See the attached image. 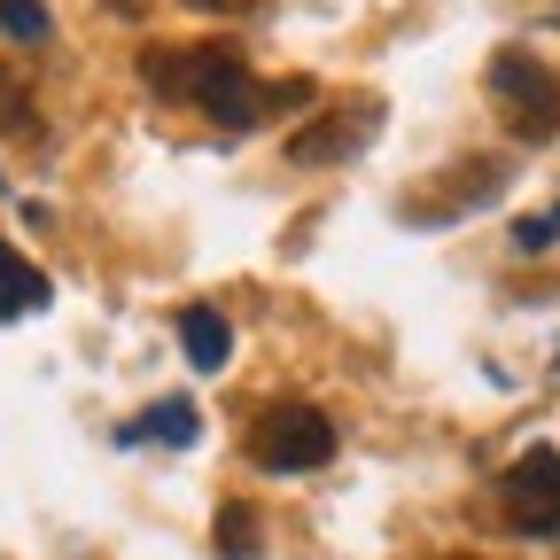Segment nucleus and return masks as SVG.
Returning a JSON list of instances; mask_svg holds the SVG:
<instances>
[{
    "label": "nucleus",
    "instance_id": "nucleus-1",
    "mask_svg": "<svg viewBox=\"0 0 560 560\" xmlns=\"http://www.w3.org/2000/svg\"><path fill=\"white\" fill-rule=\"evenodd\" d=\"M140 79H149L164 102H195L210 125H226V132H249L280 109H304L319 102L312 79H257V70L226 47V39H210V47H149L140 55Z\"/></svg>",
    "mask_w": 560,
    "mask_h": 560
},
{
    "label": "nucleus",
    "instance_id": "nucleus-2",
    "mask_svg": "<svg viewBox=\"0 0 560 560\" xmlns=\"http://www.w3.org/2000/svg\"><path fill=\"white\" fill-rule=\"evenodd\" d=\"M506 179H514V156H452L444 172L412 179L397 195V219L405 226H459V219H475L490 195H506Z\"/></svg>",
    "mask_w": 560,
    "mask_h": 560
},
{
    "label": "nucleus",
    "instance_id": "nucleus-3",
    "mask_svg": "<svg viewBox=\"0 0 560 560\" xmlns=\"http://www.w3.org/2000/svg\"><path fill=\"white\" fill-rule=\"evenodd\" d=\"M249 459L265 475H312L335 459V420L304 397H272L257 420H249Z\"/></svg>",
    "mask_w": 560,
    "mask_h": 560
},
{
    "label": "nucleus",
    "instance_id": "nucleus-4",
    "mask_svg": "<svg viewBox=\"0 0 560 560\" xmlns=\"http://www.w3.org/2000/svg\"><path fill=\"white\" fill-rule=\"evenodd\" d=\"M490 102H499L514 140H552L560 132V79L529 47H499V62H490Z\"/></svg>",
    "mask_w": 560,
    "mask_h": 560
},
{
    "label": "nucleus",
    "instance_id": "nucleus-5",
    "mask_svg": "<svg viewBox=\"0 0 560 560\" xmlns=\"http://www.w3.org/2000/svg\"><path fill=\"white\" fill-rule=\"evenodd\" d=\"M374 132H382V94H342V102H327L319 117H304L289 132V164H342V156H359Z\"/></svg>",
    "mask_w": 560,
    "mask_h": 560
},
{
    "label": "nucleus",
    "instance_id": "nucleus-6",
    "mask_svg": "<svg viewBox=\"0 0 560 560\" xmlns=\"http://www.w3.org/2000/svg\"><path fill=\"white\" fill-rule=\"evenodd\" d=\"M499 514L522 537H560V452L537 444L499 475Z\"/></svg>",
    "mask_w": 560,
    "mask_h": 560
},
{
    "label": "nucleus",
    "instance_id": "nucleus-7",
    "mask_svg": "<svg viewBox=\"0 0 560 560\" xmlns=\"http://www.w3.org/2000/svg\"><path fill=\"white\" fill-rule=\"evenodd\" d=\"M179 342H187V359H195L202 374H219V366H226V342H234V335H226V319L210 312V304H187V312H179Z\"/></svg>",
    "mask_w": 560,
    "mask_h": 560
},
{
    "label": "nucleus",
    "instance_id": "nucleus-8",
    "mask_svg": "<svg viewBox=\"0 0 560 560\" xmlns=\"http://www.w3.org/2000/svg\"><path fill=\"white\" fill-rule=\"evenodd\" d=\"M47 304V280L32 272V257H16L9 242H0V319H24Z\"/></svg>",
    "mask_w": 560,
    "mask_h": 560
},
{
    "label": "nucleus",
    "instance_id": "nucleus-9",
    "mask_svg": "<svg viewBox=\"0 0 560 560\" xmlns=\"http://www.w3.org/2000/svg\"><path fill=\"white\" fill-rule=\"evenodd\" d=\"M125 444H195V405L164 397L156 412H140L132 429H125Z\"/></svg>",
    "mask_w": 560,
    "mask_h": 560
},
{
    "label": "nucleus",
    "instance_id": "nucleus-10",
    "mask_svg": "<svg viewBox=\"0 0 560 560\" xmlns=\"http://www.w3.org/2000/svg\"><path fill=\"white\" fill-rule=\"evenodd\" d=\"M0 132H16V140H32V132H39L32 79H24V70H9V62H0Z\"/></svg>",
    "mask_w": 560,
    "mask_h": 560
},
{
    "label": "nucleus",
    "instance_id": "nucleus-11",
    "mask_svg": "<svg viewBox=\"0 0 560 560\" xmlns=\"http://www.w3.org/2000/svg\"><path fill=\"white\" fill-rule=\"evenodd\" d=\"M219 560H257V514L242 499L219 506Z\"/></svg>",
    "mask_w": 560,
    "mask_h": 560
},
{
    "label": "nucleus",
    "instance_id": "nucleus-12",
    "mask_svg": "<svg viewBox=\"0 0 560 560\" xmlns=\"http://www.w3.org/2000/svg\"><path fill=\"white\" fill-rule=\"evenodd\" d=\"M0 32L9 39H24V47H39L55 24H47V0H0Z\"/></svg>",
    "mask_w": 560,
    "mask_h": 560
},
{
    "label": "nucleus",
    "instance_id": "nucleus-13",
    "mask_svg": "<svg viewBox=\"0 0 560 560\" xmlns=\"http://www.w3.org/2000/svg\"><path fill=\"white\" fill-rule=\"evenodd\" d=\"M552 234H560V202L545 210V219H522V226H514V242H522V249H545Z\"/></svg>",
    "mask_w": 560,
    "mask_h": 560
},
{
    "label": "nucleus",
    "instance_id": "nucleus-14",
    "mask_svg": "<svg viewBox=\"0 0 560 560\" xmlns=\"http://www.w3.org/2000/svg\"><path fill=\"white\" fill-rule=\"evenodd\" d=\"M187 9H202V16H249V9H265V0H187Z\"/></svg>",
    "mask_w": 560,
    "mask_h": 560
},
{
    "label": "nucleus",
    "instance_id": "nucleus-15",
    "mask_svg": "<svg viewBox=\"0 0 560 560\" xmlns=\"http://www.w3.org/2000/svg\"><path fill=\"white\" fill-rule=\"evenodd\" d=\"M102 9H109V16H125V24H140V16L156 9V0H102Z\"/></svg>",
    "mask_w": 560,
    "mask_h": 560
},
{
    "label": "nucleus",
    "instance_id": "nucleus-16",
    "mask_svg": "<svg viewBox=\"0 0 560 560\" xmlns=\"http://www.w3.org/2000/svg\"><path fill=\"white\" fill-rule=\"evenodd\" d=\"M444 560H490V552H444Z\"/></svg>",
    "mask_w": 560,
    "mask_h": 560
}]
</instances>
